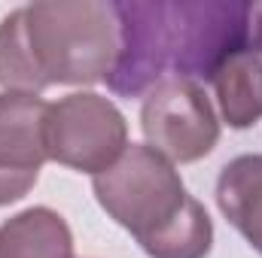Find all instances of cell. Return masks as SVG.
<instances>
[{
  "label": "cell",
  "instance_id": "obj_1",
  "mask_svg": "<svg viewBox=\"0 0 262 258\" xmlns=\"http://www.w3.org/2000/svg\"><path fill=\"white\" fill-rule=\"evenodd\" d=\"M119 58L107 85L137 97L162 79H210L229 55L250 49V3L128 0L116 3Z\"/></svg>",
  "mask_w": 262,
  "mask_h": 258
},
{
  "label": "cell",
  "instance_id": "obj_2",
  "mask_svg": "<svg viewBox=\"0 0 262 258\" xmlns=\"http://www.w3.org/2000/svg\"><path fill=\"white\" fill-rule=\"evenodd\" d=\"M119 58L116 3L49 0L0 21V85L40 94L49 85L107 82Z\"/></svg>",
  "mask_w": 262,
  "mask_h": 258
},
{
  "label": "cell",
  "instance_id": "obj_3",
  "mask_svg": "<svg viewBox=\"0 0 262 258\" xmlns=\"http://www.w3.org/2000/svg\"><path fill=\"white\" fill-rule=\"evenodd\" d=\"M92 189L101 210L128 231L143 252H149L195 200L186 194L177 167L143 143H131L113 167L92 179Z\"/></svg>",
  "mask_w": 262,
  "mask_h": 258
},
{
  "label": "cell",
  "instance_id": "obj_4",
  "mask_svg": "<svg viewBox=\"0 0 262 258\" xmlns=\"http://www.w3.org/2000/svg\"><path fill=\"white\" fill-rule=\"evenodd\" d=\"M128 149V122L119 107L95 91H73L49 104L46 152L79 173H104Z\"/></svg>",
  "mask_w": 262,
  "mask_h": 258
},
{
  "label": "cell",
  "instance_id": "obj_5",
  "mask_svg": "<svg viewBox=\"0 0 262 258\" xmlns=\"http://www.w3.org/2000/svg\"><path fill=\"white\" fill-rule=\"evenodd\" d=\"M140 128L146 146L171 164H189L213 152L220 143V122L207 91L192 79H162L140 107Z\"/></svg>",
  "mask_w": 262,
  "mask_h": 258
},
{
  "label": "cell",
  "instance_id": "obj_6",
  "mask_svg": "<svg viewBox=\"0 0 262 258\" xmlns=\"http://www.w3.org/2000/svg\"><path fill=\"white\" fill-rule=\"evenodd\" d=\"M49 104L37 94L0 91V207L21 200L40 179Z\"/></svg>",
  "mask_w": 262,
  "mask_h": 258
},
{
  "label": "cell",
  "instance_id": "obj_7",
  "mask_svg": "<svg viewBox=\"0 0 262 258\" xmlns=\"http://www.w3.org/2000/svg\"><path fill=\"white\" fill-rule=\"evenodd\" d=\"M216 203L229 225L262 255V155H238L220 170Z\"/></svg>",
  "mask_w": 262,
  "mask_h": 258
},
{
  "label": "cell",
  "instance_id": "obj_8",
  "mask_svg": "<svg viewBox=\"0 0 262 258\" xmlns=\"http://www.w3.org/2000/svg\"><path fill=\"white\" fill-rule=\"evenodd\" d=\"M207 82L216 91L220 116L229 128L244 131L262 119V58L253 49L229 55Z\"/></svg>",
  "mask_w": 262,
  "mask_h": 258
},
{
  "label": "cell",
  "instance_id": "obj_9",
  "mask_svg": "<svg viewBox=\"0 0 262 258\" xmlns=\"http://www.w3.org/2000/svg\"><path fill=\"white\" fill-rule=\"evenodd\" d=\"M0 258H73V234L64 216L31 207L0 225Z\"/></svg>",
  "mask_w": 262,
  "mask_h": 258
},
{
  "label": "cell",
  "instance_id": "obj_10",
  "mask_svg": "<svg viewBox=\"0 0 262 258\" xmlns=\"http://www.w3.org/2000/svg\"><path fill=\"white\" fill-rule=\"evenodd\" d=\"M250 49L262 58V3H250Z\"/></svg>",
  "mask_w": 262,
  "mask_h": 258
}]
</instances>
